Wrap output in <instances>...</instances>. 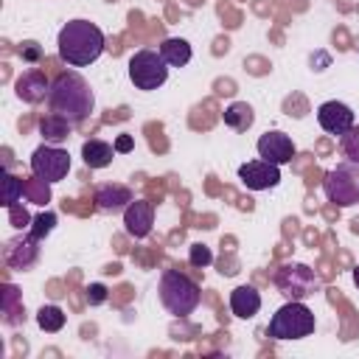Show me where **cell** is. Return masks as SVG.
<instances>
[{"instance_id":"ac0fdd59","label":"cell","mask_w":359,"mask_h":359,"mask_svg":"<svg viewBox=\"0 0 359 359\" xmlns=\"http://www.w3.org/2000/svg\"><path fill=\"white\" fill-rule=\"evenodd\" d=\"M70 129H73V123L62 115H53V112L39 121V135L45 137V143H53V146L65 143L70 137Z\"/></svg>"},{"instance_id":"8fae6325","label":"cell","mask_w":359,"mask_h":359,"mask_svg":"<svg viewBox=\"0 0 359 359\" xmlns=\"http://www.w3.org/2000/svg\"><path fill=\"white\" fill-rule=\"evenodd\" d=\"M255 149H258V157H261V160L275 163V165L292 163V157H294V151H297V149H294V140H292L286 132H278V129L264 132V135L258 137Z\"/></svg>"},{"instance_id":"ba28073f","label":"cell","mask_w":359,"mask_h":359,"mask_svg":"<svg viewBox=\"0 0 359 359\" xmlns=\"http://www.w3.org/2000/svg\"><path fill=\"white\" fill-rule=\"evenodd\" d=\"M70 171V154L53 143H42L34 154H31V174L48 185L65 180Z\"/></svg>"},{"instance_id":"484cf974","label":"cell","mask_w":359,"mask_h":359,"mask_svg":"<svg viewBox=\"0 0 359 359\" xmlns=\"http://www.w3.org/2000/svg\"><path fill=\"white\" fill-rule=\"evenodd\" d=\"M20 56H22V62L36 65V62L42 59V48H39V42H34V39L22 42V45H20Z\"/></svg>"},{"instance_id":"7402d4cb","label":"cell","mask_w":359,"mask_h":359,"mask_svg":"<svg viewBox=\"0 0 359 359\" xmlns=\"http://www.w3.org/2000/svg\"><path fill=\"white\" fill-rule=\"evenodd\" d=\"M22 191H25V182L20 177H14V174L3 177V205L6 208H14L20 202V196H22Z\"/></svg>"},{"instance_id":"cb8c5ba5","label":"cell","mask_w":359,"mask_h":359,"mask_svg":"<svg viewBox=\"0 0 359 359\" xmlns=\"http://www.w3.org/2000/svg\"><path fill=\"white\" fill-rule=\"evenodd\" d=\"M339 149L342 154L348 157V163H359V129H348L342 137H339Z\"/></svg>"},{"instance_id":"4316f807","label":"cell","mask_w":359,"mask_h":359,"mask_svg":"<svg viewBox=\"0 0 359 359\" xmlns=\"http://www.w3.org/2000/svg\"><path fill=\"white\" fill-rule=\"evenodd\" d=\"M107 300V286L104 283H90L87 286V303L90 306H101Z\"/></svg>"},{"instance_id":"4fadbf2b","label":"cell","mask_w":359,"mask_h":359,"mask_svg":"<svg viewBox=\"0 0 359 359\" xmlns=\"http://www.w3.org/2000/svg\"><path fill=\"white\" fill-rule=\"evenodd\" d=\"M123 224H126V233L135 236V238H146L154 227V205L146 202V199H132L129 208L123 210Z\"/></svg>"},{"instance_id":"9a60e30c","label":"cell","mask_w":359,"mask_h":359,"mask_svg":"<svg viewBox=\"0 0 359 359\" xmlns=\"http://www.w3.org/2000/svg\"><path fill=\"white\" fill-rule=\"evenodd\" d=\"M14 93H17V98L25 101V104H39V101H48L50 81L45 79L42 70H25V73L17 79Z\"/></svg>"},{"instance_id":"603a6c76","label":"cell","mask_w":359,"mask_h":359,"mask_svg":"<svg viewBox=\"0 0 359 359\" xmlns=\"http://www.w3.org/2000/svg\"><path fill=\"white\" fill-rule=\"evenodd\" d=\"M53 227H56V213H50V210L36 213L34 222H31V233H34L39 241H42L48 233H53Z\"/></svg>"},{"instance_id":"ffe728a7","label":"cell","mask_w":359,"mask_h":359,"mask_svg":"<svg viewBox=\"0 0 359 359\" xmlns=\"http://www.w3.org/2000/svg\"><path fill=\"white\" fill-rule=\"evenodd\" d=\"M222 118H224V126H230L236 132H247L252 126V121H255V112H252V107L247 101H233L222 112Z\"/></svg>"},{"instance_id":"8992f818","label":"cell","mask_w":359,"mask_h":359,"mask_svg":"<svg viewBox=\"0 0 359 359\" xmlns=\"http://www.w3.org/2000/svg\"><path fill=\"white\" fill-rule=\"evenodd\" d=\"M165 79H168V62L163 59L160 50L143 48L129 59V81L137 90H146V93L157 90L165 84Z\"/></svg>"},{"instance_id":"6da1fadb","label":"cell","mask_w":359,"mask_h":359,"mask_svg":"<svg viewBox=\"0 0 359 359\" xmlns=\"http://www.w3.org/2000/svg\"><path fill=\"white\" fill-rule=\"evenodd\" d=\"M95 107V95L90 90V81L76 73V70H65L50 81V93H48V109L53 115L67 118L70 123H81L90 118Z\"/></svg>"},{"instance_id":"5b68a950","label":"cell","mask_w":359,"mask_h":359,"mask_svg":"<svg viewBox=\"0 0 359 359\" xmlns=\"http://www.w3.org/2000/svg\"><path fill=\"white\" fill-rule=\"evenodd\" d=\"M275 286H278L280 294H286L289 300H306V297H311V294L320 292L323 280H320V275H317L309 264L292 261V264H283V266L275 272Z\"/></svg>"},{"instance_id":"2e32d148","label":"cell","mask_w":359,"mask_h":359,"mask_svg":"<svg viewBox=\"0 0 359 359\" xmlns=\"http://www.w3.org/2000/svg\"><path fill=\"white\" fill-rule=\"evenodd\" d=\"M230 311L241 320H252L258 311H261V294L255 286H236L230 292Z\"/></svg>"},{"instance_id":"9c48e42d","label":"cell","mask_w":359,"mask_h":359,"mask_svg":"<svg viewBox=\"0 0 359 359\" xmlns=\"http://www.w3.org/2000/svg\"><path fill=\"white\" fill-rule=\"evenodd\" d=\"M238 180L250 191H269L280 182V165L266 163V160H247L238 165Z\"/></svg>"},{"instance_id":"44dd1931","label":"cell","mask_w":359,"mask_h":359,"mask_svg":"<svg viewBox=\"0 0 359 359\" xmlns=\"http://www.w3.org/2000/svg\"><path fill=\"white\" fill-rule=\"evenodd\" d=\"M36 325L42 331H48V334H56V331L65 328V311L59 306H42L36 311Z\"/></svg>"},{"instance_id":"f1b7e54d","label":"cell","mask_w":359,"mask_h":359,"mask_svg":"<svg viewBox=\"0 0 359 359\" xmlns=\"http://www.w3.org/2000/svg\"><path fill=\"white\" fill-rule=\"evenodd\" d=\"M8 210H11V222H14V227H25V224H28V213H25V210L20 213V210H17V205H14V208H8Z\"/></svg>"},{"instance_id":"30bf717a","label":"cell","mask_w":359,"mask_h":359,"mask_svg":"<svg viewBox=\"0 0 359 359\" xmlns=\"http://www.w3.org/2000/svg\"><path fill=\"white\" fill-rule=\"evenodd\" d=\"M317 123L323 126V132H328L334 137H342L348 129L356 126V115L342 101H325V104L317 107Z\"/></svg>"},{"instance_id":"3957f363","label":"cell","mask_w":359,"mask_h":359,"mask_svg":"<svg viewBox=\"0 0 359 359\" xmlns=\"http://www.w3.org/2000/svg\"><path fill=\"white\" fill-rule=\"evenodd\" d=\"M160 303L168 314L174 317H188L196 311L199 300H202V292H199V283L191 280L185 272L180 269H165L160 275Z\"/></svg>"},{"instance_id":"277c9868","label":"cell","mask_w":359,"mask_h":359,"mask_svg":"<svg viewBox=\"0 0 359 359\" xmlns=\"http://www.w3.org/2000/svg\"><path fill=\"white\" fill-rule=\"evenodd\" d=\"M314 325H317L314 311L303 300H289L272 314L266 331L272 339H303L314 334Z\"/></svg>"},{"instance_id":"d4e9b609","label":"cell","mask_w":359,"mask_h":359,"mask_svg":"<svg viewBox=\"0 0 359 359\" xmlns=\"http://www.w3.org/2000/svg\"><path fill=\"white\" fill-rule=\"evenodd\" d=\"M188 261H191V266L205 269V266H210L213 252H210V247H205V244H194V247L188 250Z\"/></svg>"},{"instance_id":"e0dca14e","label":"cell","mask_w":359,"mask_h":359,"mask_svg":"<svg viewBox=\"0 0 359 359\" xmlns=\"http://www.w3.org/2000/svg\"><path fill=\"white\" fill-rule=\"evenodd\" d=\"M118 151H115V146L112 143H107V140H98V137H90V140H84L81 143V160H84V165L87 168H107L109 163H112V157H115Z\"/></svg>"},{"instance_id":"7c38bea8","label":"cell","mask_w":359,"mask_h":359,"mask_svg":"<svg viewBox=\"0 0 359 359\" xmlns=\"http://www.w3.org/2000/svg\"><path fill=\"white\" fill-rule=\"evenodd\" d=\"M3 258H6V264H8L11 269H20V272H22V269H31V266L36 264V258H39V238L28 230V233H22V236L6 241Z\"/></svg>"},{"instance_id":"52a82bcc","label":"cell","mask_w":359,"mask_h":359,"mask_svg":"<svg viewBox=\"0 0 359 359\" xmlns=\"http://www.w3.org/2000/svg\"><path fill=\"white\" fill-rule=\"evenodd\" d=\"M323 194L337 208L359 205V163H345L331 168L323 180Z\"/></svg>"},{"instance_id":"f546056e","label":"cell","mask_w":359,"mask_h":359,"mask_svg":"<svg viewBox=\"0 0 359 359\" xmlns=\"http://www.w3.org/2000/svg\"><path fill=\"white\" fill-rule=\"evenodd\" d=\"M353 283H356V289H359V266L353 269Z\"/></svg>"},{"instance_id":"83f0119b","label":"cell","mask_w":359,"mask_h":359,"mask_svg":"<svg viewBox=\"0 0 359 359\" xmlns=\"http://www.w3.org/2000/svg\"><path fill=\"white\" fill-rule=\"evenodd\" d=\"M112 146H115V151H118V154H126V151H132V149H135V140H132V135H118V140H115Z\"/></svg>"},{"instance_id":"5bb4252c","label":"cell","mask_w":359,"mask_h":359,"mask_svg":"<svg viewBox=\"0 0 359 359\" xmlns=\"http://www.w3.org/2000/svg\"><path fill=\"white\" fill-rule=\"evenodd\" d=\"M93 199H95V208H98L101 213H123L135 196H132V191H129L126 185H121V182H104V185L95 188V196H93Z\"/></svg>"},{"instance_id":"7a4b0ae2","label":"cell","mask_w":359,"mask_h":359,"mask_svg":"<svg viewBox=\"0 0 359 359\" xmlns=\"http://www.w3.org/2000/svg\"><path fill=\"white\" fill-rule=\"evenodd\" d=\"M59 59L70 67H87L93 65L104 48H107V39H104V31L90 22V20H70L65 22V28L59 31Z\"/></svg>"},{"instance_id":"d6986e66","label":"cell","mask_w":359,"mask_h":359,"mask_svg":"<svg viewBox=\"0 0 359 359\" xmlns=\"http://www.w3.org/2000/svg\"><path fill=\"white\" fill-rule=\"evenodd\" d=\"M160 53L168 62V67H185L191 62V45L182 36H168L160 42Z\"/></svg>"}]
</instances>
